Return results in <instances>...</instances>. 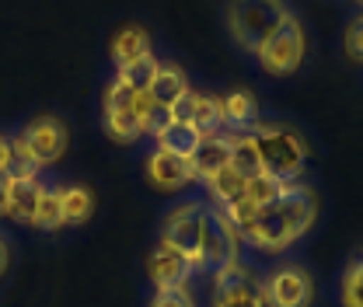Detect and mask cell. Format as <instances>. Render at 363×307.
Returning <instances> with one entry per match:
<instances>
[{"instance_id":"1","label":"cell","mask_w":363,"mask_h":307,"mask_svg":"<svg viewBox=\"0 0 363 307\" xmlns=\"http://www.w3.org/2000/svg\"><path fill=\"white\" fill-rule=\"evenodd\" d=\"M318 220V196L311 185L286 182L283 196L259 210V220L245 234V245L255 248L259 255H283L294 248Z\"/></svg>"},{"instance_id":"2","label":"cell","mask_w":363,"mask_h":307,"mask_svg":"<svg viewBox=\"0 0 363 307\" xmlns=\"http://www.w3.org/2000/svg\"><path fill=\"white\" fill-rule=\"evenodd\" d=\"M255 147H259V161L262 172L283 178V182H297L308 168V143L301 140V133L279 123H255Z\"/></svg>"},{"instance_id":"3","label":"cell","mask_w":363,"mask_h":307,"mask_svg":"<svg viewBox=\"0 0 363 307\" xmlns=\"http://www.w3.org/2000/svg\"><path fill=\"white\" fill-rule=\"evenodd\" d=\"M286 14H290L286 0H230L227 28L245 52H259V45L269 39V32Z\"/></svg>"},{"instance_id":"4","label":"cell","mask_w":363,"mask_h":307,"mask_svg":"<svg viewBox=\"0 0 363 307\" xmlns=\"http://www.w3.org/2000/svg\"><path fill=\"white\" fill-rule=\"evenodd\" d=\"M206 220H210V206L206 203H199V199L179 203L172 213H164L157 245L185 255L189 262L196 265V272H203V230H206Z\"/></svg>"},{"instance_id":"5","label":"cell","mask_w":363,"mask_h":307,"mask_svg":"<svg viewBox=\"0 0 363 307\" xmlns=\"http://www.w3.org/2000/svg\"><path fill=\"white\" fill-rule=\"evenodd\" d=\"M255 60H259V67L269 77H290V74H297L301 63H304V25L294 14H286L269 32V39L259 45Z\"/></svg>"},{"instance_id":"6","label":"cell","mask_w":363,"mask_h":307,"mask_svg":"<svg viewBox=\"0 0 363 307\" xmlns=\"http://www.w3.org/2000/svg\"><path fill=\"white\" fill-rule=\"evenodd\" d=\"M262 301L266 307H311L315 301V279L304 265H276L262 276Z\"/></svg>"},{"instance_id":"7","label":"cell","mask_w":363,"mask_h":307,"mask_svg":"<svg viewBox=\"0 0 363 307\" xmlns=\"http://www.w3.org/2000/svg\"><path fill=\"white\" fill-rule=\"evenodd\" d=\"M230 262H241V234L227 223L217 206H210V220L203 230V269L217 272Z\"/></svg>"},{"instance_id":"8","label":"cell","mask_w":363,"mask_h":307,"mask_svg":"<svg viewBox=\"0 0 363 307\" xmlns=\"http://www.w3.org/2000/svg\"><path fill=\"white\" fill-rule=\"evenodd\" d=\"M18 140L28 147V154L35 157V164L45 168V164H56V161L67 154L70 133H67V126H63L60 119H52V116H39V119H32L25 130L18 133Z\"/></svg>"},{"instance_id":"9","label":"cell","mask_w":363,"mask_h":307,"mask_svg":"<svg viewBox=\"0 0 363 307\" xmlns=\"http://www.w3.org/2000/svg\"><path fill=\"white\" fill-rule=\"evenodd\" d=\"M192 272H196V265L164 245H157L147 259V276H150L154 290H182V286H189Z\"/></svg>"},{"instance_id":"10","label":"cell","mask_w":363,"mask_h":307,"mask_svg":"<svg viewBox=\"0 0 363 307\" xmlns=\"http://www.w3.org/2000/svg\"><path fill=\"white\" fill-rule=\"evenodd\" d=\"M45 182L39 175H18L11 172V192H7V217L14 223H28L35 217V206H39V196H43Z\"/></svg>"},{"instance_id":"11","label":"cell","mask_w":363,"mask_h":307,"mask_svg":"<svg viewBox=\"0 0 363 307\" xmlns=\"http://www.w3.org/2000/svg\"><path fill=\"white\" fill-rule=\"evenodd\" d=\"M147 178H150V185L161 189V192H179L185 185H192L189 161H182V157L168 154V150H157V147H154V154L147 157Z\"/></svg>"},{"instance_id":"12","label":"cell","mask_w":363,"mask_h":307,"mask_svg":"<svg viewBox=\"0 0 363 307\" xmlns=\"http://www.w3.org/2000/svg\"><path fill=\"white\" fill-rule=\"evenodd\" d=\"M230 164V140L227 133H217V136H203L196 154L189 157V172H192V182H206L210 175L224 172Z\"/></svg>"},{"instance_id":"13","label":"cell","mask_w":363,"mask_h":307,"mask_svg":"<svg viewBox=\"0 0 363 307\" xmlns=\"http://www.w3.org/2000/svg\"><path fill=\"white\" fill-rule=\"evenodd\" d=\"M185 91H189V77H185V70L175 67V63H157V74H154V81H150V88H147L150 101H154V105L172 108Z\"/></svg>"},{"instance_id":"14","label":"cell","mask_w":363,"mask_h":307,"mask_svg":"<svg viewBox=\"0 0 363 307\" xmlns=\"http://www.w3.org/2000/svg\"><path fill=\"white\" fill-rule=\"evenodd\" d=\"M157 140V150H168V154H175L182 161H189L192 154H196V147H199V130L192 126V123H182V119H172L164 130L154 136Z\"/></svg>"},{"instance_id":"15","label":"cell","mask_w":363,"mask_h":307,"mask_svg":"<svg viewBox=\"0 0 363 307\" xmlns=\"http://www.w3.org/2000/svg\"><path fill=\"white\" fill-rule=\"evenodd\" d=\"M217 105H220L224 126H230V130H245L259 116V101H255L252 91H230L227 98H217Z\"/></svg>"},{"instance_id":"16","label":"cell","mask_w":363,"mask_h":307,"mask_svg":"<svg viewBox=\"0 0 363 307\" xmlns=\"http://www.w3.org/2000/svg\"><path fill=\"white\" fill-rule=\"evenodd\" d=\"M227 140H230V168L241 172L245 178L259 175L262 172V161H259V147H255L252 130H234V133H227Z\"/></svg>"},{"instance_id":"17","label":"cell","mask_w":363,"mask_h":307,"mask_svg":"<svg viewBox=\"0 0 363 307\" xmlns=\"http://www.w3.org/2000/svg\"><path fill=\"white\" fill-rule=\"evenodd\" d=\"M101 123L116 143H136L143 136V123L133 108H101Z\"/></svg>"},{"instance_id":"18","label":"cell","mask_w":363,"mask_h":307,"mask_svg":"<svg viewBox=\"0 0 363 307\" xmlns=\"http://www.w3.org/2000/svg\"><path fill=\"white\" fill-rule=\"evenodd\" d=\"M245 182H248V178L227 164L224 172L210 175L203 185H206V196L213 199V206H230L234 199H241V196H245Z\"/></svg>"},{"instance_id":"19","label":"cell","mask_w":363,"mask_h":307,"mask_svg":"<svg viewBox=\"0 0 363 307\" xmlns=\"http://www.w3.org/2000/svg\"><path fill=\"white\" fill-rule=\"evenodd\" d=\"M32 227L35 230H60V227H67L63 223V185H45L43 189Z\"/></svg>"},{"instance_id":"20","label":"cell","mask_w":363,"mask_h":307,"mask_svg":"<svg viewBox=\"0 0 363 307\" xmlns=\"http://www.w3.org/2000/svg\"><path fill=\"white\" fill-rule=\"evenodd\" d=\"M157 63H161V60H157L154 52H143V56H136V60L123 63V67L116 70V81L130 91H147L150 81H154V74H157Z\"/></svg>"},{"instance_id":"21","label":"cell","mask_w":363,"mask_h":307,"mask_svg":"<svg viewBox=\"0 0 363 307\" xmlns=\"http://www.w3.org/2000/svg\"><path fill=\"white\" fill-rule=\"evenodd\" d=\"M189 123L199 130V136H217V133H224V119H220L217 98L196 91V94H192V116H189Z\"/></svg>"},{"instance_id":"22","label":"cell","mask_w":363,"mask_h":307,"mask_svg":"<svg viewBox=\"0 0 363 307\" xmlns=\"http://www.w3.org/2000/svg\"><path fill=\"white\" fill-rule=\"evenodd\" d=\"M94 213V192L88 185H63V223L77 227L88 223Z\"/></svg>"},{"instance_id":"23","label":"cell","mask_w":363,"mask_h":307,"mask_svg":"<svg viewBox=\"0 0 363 307\" xmlns=\"http://www.w3.org/2000/svg\"><path fill=\"white\" fill-rule=\"evenodd\" d=\"M143 52H150V39H147V32L143 28H123L116 39H112V60H116V67H123V63H130L136 56H143Z\"/></svg>"},{"instance_id":"24","label":"cell","mask_w":363,"mask_h":307,"mask_svg":"<svg viewBox=\"0 0 363 307\" xmlns=\"http://www.w3.org/2000/svg\"><path fill=\"white\" fill-rule=\"evenodd\" d=\"M283 189H286L283 178L269 175V172H259V175H252L245 182V199H252V203L262 210V206H269V203H276V199L283 196Z\"/></svg>"},{"instance_id":"25","label":"cell","mask_w":363,"mask_h":307,"mask_svg":"<svg viewBox=\"0 0 363 307\" xmlns=\"http://www.w3.org/2000/svg\"><path fill=\"white\" fill-rule=\"evenodd\" d=\"M339 301H342V307H363V252L357 259H350V265L342 269Z\"/></svg>"},{"instance_id":"26","label":"cell","mask_w":363,"mask_h":307,"mask_svg":"<svg viewBox=\"0 0 363 307\" xmlns=\"http://www.w3.org/2000/svg\"><path fill=\"white\" fill-rule=\"evenodd\" d=\"M210 307H266V301H262V286H255L241 294H213Z\"/></svg>"},{"instance_id":"27","label":"cell","mask_w":363,"mask_h":307,"mask_svg":"<svg viewBox=\"0 0 363 307\" xmlns=\"http://www.w3.org/2000/svg\"><path fill=\"white\" fill-rule=\"evenodd\" d=\"M342 45H346V56H350L353 63H363V14H357V18L346 25Z\"/></svg>"},{"instance_id":"28","label":"cell","mask_w":363,"mask_h":307,"mask_svg":"<svg viewBox=\"0 0 363 307\" xmlns=\"http://www.w3.org/2000/svg\"><path fill=\"white\" fill-rule=\"evenodd\" d=\"M150 307H196V301H192L189 286H182V290H154Z\"/></svg>"},{"instance_id":"29","label":"cell","mask_w":363,"mask_h":307,"mask_svg":"<svg viewBox=\"0 0 363 307\" xmlns=\"http://www.w3.org/2000/svg\"><path fill=\"white\" fill-rule=\"evenodd\" d=\"M140 123H143V133H147V136H157V133L172 123V108H164V105H150V108L143 112Z\"/></svg>"},{"instance_id":"30","label":"cell","mask_w":363,"mask_h":307,"mask_svg":"<svg viewBox=\"0 0 363 307\" xmlns=\"http://www.w3.org/2000/svg\"><path fill=\"white\" fill-rule=\"evenodd\" d=\"M14 168V150H11V136H0V175H11Z\"/></svg>"},{"instance_id":"31","label":"cell","mask_w":363,"mask_h":307,"mask_svg":"<svg viewBox=\"0 0 363 307\" xmlns=\"http://www.w3.org/2000/svg\"><path fill=\"white\" fill-rule=\"evenodd\" d=\"M7 192H11V175H0V217H7Z\"/></svg>"},{"instance_id":"32","label":"cell","mask_w":363,"mask_h":307,"mask_svg":"<svg viewBox=\"0 0 363 307\" xmlns=\"http://www.w3.org/2000/svg\"><path fill=\"white\" fill-rule=\"evenodd\" d=\"M7 265H11V252H7V241L0 238V276L7 272Z\"/></svg>"},{"instance_id":"33","label":"cell","mask_w":363,"mask_h":307,"mask_svg":"<svg viewBox=\"0 0 363 307\" xmlns=\"http://www.w3.org/2000/svg\"><path fill=\"white\" fill-rule=\"evenodd\" d=\"M357 4H363V0H357Z\"/></svg>"}]
</instances>
